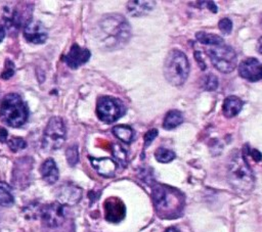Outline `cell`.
I'll return each mask as SVG.
<instances>
[{
	"label": "cell",
	"mask_w": 262,
	"mask_h": 232,
	"mask_svg": "<svg viewBox=\"0 0 262 232\" xmlns=\"http://www.w3.org/2000/svg\"><path fill=\"white\" fill-rule=\"evenodd\" d=\"M227 181L229 185L238 192H250L255 183L254 174L243 156L242 152L234 150L227 165Z\"/></svg>",
	"instance_id": "obj_2"
},
{
	"label": "cell",
	"mask_w": 262,
	"mask_h": 232,
	"mask_svg": "<svg viewBox=\"0 0 262 232\" xmlns=\"http://www.w3.org/2000/svg\"><path fill=\"white\" fill-rule=\"evenodd\" d=\"M40 173L43 180L48 184H53L58 179V169L52 158L44 160L40 167Z\"/></svg>",
	"instance_id": "obj_16"
},
{
	"label": "cell",
	"mask_w": 262,
	"mask_h": 232,
	"mask_svg": "<svg viewBox=\"0 0 262 232\" xmlns=\"http://www.w3.org/2000/svg\"><path fill=\"white\" fill-rule=\"evenodd\" d=\"M13 74H14V65H13V63H12L11 61L7 60V61H6V67H5V71L2 73L1 78H2V79L7 80V79H9Z\"/></svg>",
	"instance_id": "obj_30"
},
{
	"label": "cell",
	"mask_w": 262,
	"mask_h": 232,
	"mask_svg": "<svg viewBox=\"0 0 262 232\" xmlns=\"http://www.w3.org/2000/svg\"><path fill=\"white\" fill-rule=\"evenodd\" d=\"M92 167L95 171L103 177H113L117 171V163L113 158L110 157H91L89 156Z\"/></svg>",
	"instance_id": "obj_15"
},
{
	"label": "cell",
	"mask_w": 262,
	"mask_h": 232,
	"mask_svg": "<svg viewBox=\"0 0 262 232\" xmlns=\"http://www.w3.org/2000/svg\"><path fill=\"white\" fill-rule=\"evenodd\" d=\"M165 232H179L176 228H174V227H170V228H168Z\"/></svg>",
	"instance_id": "obj_37"
},
{
	"label": "cell",
	"mask_w": 262,
	"mask_h": 232,
	"mask_svg": "<svg viewBox=\"0 0 262 232\" xmlns=\"http://www.w3.org/2000/svg\"><path fill=\"white\" fill-rule=\"evenodd\" d=\"M189 74V62L186 55L177 49L171 50L164 62V76L173 86H181Z\"/></svg>",
	"instance_id": "obj_5"
},
{
	"label": "cell",
	"mask_w": 262,
	"mask_h": 232,
	"mask_svg": "<svg viewBox=\"0 0 262 232\" xmlns=\"http://www.w3.org/2000/svg\"><path fill=\"white\" fill-rule=\"evenodd\" d=\"M99 27L105 35L103 41L108 47L125 44L131 35V28L122 15H107L99 21Z\"/></svg>",
	"instance_id": "obj_3"
},
{
	"label": "cell",
	"mask_w": 262,
	"mask_h": 232,
	"mask_svg": "<svg viewBox=\"0 0 262 232\" xmlns=\"http://www.w3.org/2000/svg\"><path fill=\"white\" fill-rule=\"evenodd\" d=\"M66 140V127L59 117H52L44 130L42 146L46 150L59 148Z\"/></svg>",
	"instance_id": "obj_7"
},
{
	"label": "cell",
	"mask_w": 262,
	"mask_h": 232,
	"mask_svg": "<svg viewBox=\"0 0 262 232\" xmlns=\"http://www.w3.org/2000/svg\"><path fill=\"white\" fill-rule=\"evenodd\" d=\"M28 115V107L19 95L9 93L2 99L0 105V119L7 126L18 128L27 122Z\"/></svg>",
	"instance_id": "obj_4"
},
{
	"label": "cell",
	"mask_w": 262,
	"mask_h": 232,
	"mask_svg": "<svg viewBox=\"0 0 262 232\" xmlns=\"http://www.w3.org/2000/svg\"><path fill=\"white\" fill-rule=\"evenodd\" d=\"M158 135V130L157 129H151L149 131H147L144 135V147H147L154 140L155 138L157 137Z\"/></svg>",
	"instance_id": "obj_29"
},
{
	"label": "cell",
	"mask_w": 262,
	"mask_h": 232,
	"mask_svg": "<svg viewBox=\"0 0 262 232\" xmlns=\"http://www.w3.org/2000/svg\"><path fill=\"white\" fill-rule=\"evenodd\" d=\"M63 204L59 202H52L46 204L41 210V217L43 223L51 228L60 226L64 221V211Z\"/></svg>",
	"instance_id": "obj_9"
},
{
	"label": "cell",
	"mask_w": 262,
	"mask_h": 232,
	"mask_svg": "<svg viewBox=\"0 0 262 232\" xmlns=\"http://www.w3.org/2000/svg\"><path fill=\"white\" fill-rule=\"evenodd\" d=\"M218 27H219L220 31H221L223 34L227 35V34H230V32H231V30H232V22H231V20H230L229 18L224 17V18L220 19V21H219V24H218Z\"/></svg>",
	"instance_id": "obj_28"
},
{
	"label": "cell",
	"mask_w": 262,
	"mask_h": 232,
	"mask_svg": "<svg viewBox=\"0 0 262 232\" xmlns=\"http://www.w3.org/2000/svg\"><path fill=\"white\" fill-rule=\"evenodd\" d=\"M47 31L39 20L30 19L24 27L25 39L33 44H42L47 40Z\"/></svg>",
	"instance_id": "obj_11"
},
{
	"label": "cell",
	"mask_w": 262,
	"mask_h": 232,
	"mask_svg": "<svg viewBox=\"0 0 262 232\" xmlns=\"http://www.w3.org/2000/svg\"><path fill=\"white\" fill-rule=\"evenodd\" d=\"M201 86L207 91H214L218 87V79L213 74H207L201 79Z\"/></svg>",
	"instance_id": "obj_24"
},
{
	"label": "cell",
	"mask_w": 262,
	"mask_h": 232,
	"mask_svg": "<svg viewBox=\"0 0 262 232\" xmlns=\"http://www.w3.org/2000/svg\"><path fill=\"white\" fill-rule=\"evenodd\" d=\"M257 50H258V52L262 53V37H260L257 42Z\"/></svg>",
	"instance_id": "obj_35"
},
{
	"label": "cell",
	"mask_w": 262,
	"mask_h": 232,
	"mask_svg": "<svg viewBox=\"0 0 262 232\" xmlns=\"http://www.w3.org/2000/svg\"><path fill=\"white\" fill-rule=\"evenodd\" d=\"M194 58L196 59V61L199 62L201 68L204 71L206 68V63L204 62V60L202 59V54L199 51H194Z\"/></svg>",
	"instance_id": "obj_31"
},
{
	"label": "cell",
	"mask_w": 262,
	"mask_h": 232,
	"mask_svg": "<svg viewBox=\"0 0 262 232\" xmlns=\"http://www.w3.org/2000/svg\"><path fill=\"white\" fill-rule=\"evenodd\" d=\"M155 1H129L127 10L131 16H142L154 9Z\"/></svg>",
	"instance_id": "obj_17"
},
{
	"label": "cell",
	"mask_w": 262,
	"mask_h": 232,
	"mask_svg": "<svg viewBox=\"0 0 262 232\" xmlns=\"http://www.w3.org/2000/svg\"><path fill=\"white\" fill-rule=\"evenodd\" d=\"M152 201L159 216L165 219H174L180 216L184 198L178 190L166 185L157 184L151 191Z\"/></svg>",
	"instance_id": "obj_1"
},
{
	"label": "cell",
	"mask_w": 262,
	"mask_h": 232,
	"mask_svg": "<svg viewBox=\"0 0 262 232\" xmlns=\"http://www.w3.org/2000/svg\"><path fill=\"white\" fill-rule=\"evenodd\" d=\"M203 3L205 4V6L207 8H209L213 13H216L217 12V6L216 4L213 2V1H203Z\"/></svg>",
	"instance_id": "obj_32"
},
{
	"label": "cell",
	"mask_w": 262,
	"mask_h": 232,
	"mask_svg": "<svg viewBox=\"0 0 262 232\" xmlns=\"http://www.w3.org/2000/svg\"><path fill=\"white\" fill-rule=\"evenodd\" d=\"M7 141V131L4 128H0V142L4 143Z\"/></svg>",
	"instance_id": "obj_34"
},
{
	"label": "cell",
	"mask_w": 262,
	"mask_h": 232,
	"mask_svg": "<svg viewBox=\"0 0 262 232\" xmlns=\"http://www.w3.org/2000/svg\"><path fill=\"white\" fill-rule=\"evenodd\" d=\"M126 215L125 204L118 197H108L104 201V217L111 223L121 222Z\"/></svg>",
	"instance_id": "obj_12"
},
{
	"label": "cell",
	"mask_w": 262,
	"mask_h": 232,
	"mask_svg": "<svg viewBox=\"0 0 262 232\" xmlns=\"http://www.w3.org/2000/svg\"><path fill=\"white\" fill-rule=\"evenodd\" d=\"M113 134L122 142L130 143L134 138V131L130 126L127 125H118L115 126L112 130Z\"/></svg>",
	"instance_id": "obj_19"
},
{
	"label": "cell",
	"mask_w": 262,
	"mask_h": 232,
	"mask_svg": "<svg viewBox=\"0 0 262 232\" xmlns=\"http://www.w3.org/2000/svg\"><path fill=\"white\" fill-rule=\"evenodd\" d=\"M112 152L117 164H120L123 167L127 165V151L121 145L114 143L112 145Z\"/></svg>",
	"instance_id": "obj_23"
},
{
	"label": "cell",
	"mask_w": 262,
	"mask_h": 232,
	"mask_svg": "<svg viewBox=\"0 0 262 232\" xmlns=\"http://www.w3.org/2000/svg\"><path fill=\"white\" fill-rule=\"evenodd\" d=\"M67 159L70 166L74 167L78 161H79V152H78V146L77 145H72L70 146L67 151H66Z\"/></svg>",
	"instance_id": "obj_26"
},
{
	"label": "cell",
	"mask_w": 262,
	"mask_h": 232,
	"mask_svg": "<svg viewBox=\"0 0 262 232\" xmlns=\"http://www.w3.org/2000/svg\"><path fill=\"white\" fill-rule=\"evenodd\" d=\"M244 105V102L236 96L231 95L224 99L223 105H222V111L223 114L226 118H233L242 110Z\"/></svg>",
	"instance_id": "obj_18"
},
{
	"label": "cell",
	"mask_w": 262,
	"mask_h": 232,
	"mask_svg": "<svg viewBox=\"0 0 262 232\" xmlns=\"http://www.w3.org/2000/svg\"><path fill=\"white\" fill-rule=\"evenodd\" d=\"M90 58V51L86 48H82L77 44H74L69 53L63 56L66 63L73 69L78 68L79 66L86 63Z\"/></svg>",
	"instance_id": "obj_13"
},
{
	"label": "cell",
	"mask_w": 262,
	"mask_h": 232,
	"mask_svg": "<svg viewBox=\"0 0 262 232\" xmlns=\"http://www.w3.org/2000/svg\"><path fill=\"white\" fill-rule=\"evenodd\" d=\"M4 36H5V29L3 26L0 25V42L4 39Z\"/></svg>",
	"instance_id": "obj_36"
},
{
	"label": "cell",
	"mask_w": 262,
	"mask_h": 232,
	"mask_svg": "<svg viewBox=\"0 0 262 232\" xmlns=\"http://www.w3.org/2000/svg\"><path fill=\"white\" fill-rule=\"evenodd\" d=\"M82 197V190L80 187L73 184L62 185L57 192V199L61 204H76Z\"/></svg>",
	"instance_id": "obj_14"
},
{
	"label": "cell",
	"mask_w": 262,
	"mask_h": 232,
	"mask_svg": "<svg viewBox=\"0 0 262 232\" xmlns=\"http://www.w3.org/2000/svg\"><path fill=\"white\" fill-rule=\"evenodd\" d=\"M123 103L116 98L102 96L97 100L96 114L101 122L113 123L124 114Z\"/></svg>",
	"instance_id": "obj_8"
},
{
	"label": "cell",
	"mask_w": 262,
	"mask_h": 232,
	"mask_svg": "<svg viewBox=\"0 0 262 232\" xmlns=\"http://www.w3.org/2000/svg\"><path fill=\"white\" fill-rule=\"evenodd\" d=\"M183 122V115L179 110L173 109L167 112V114L164 118L163 127L166 130H171L179 126Z\"/></svg>",
	"instance_id": "obj_20"
},
{
	"label": "cell",
	"mask_w": 262,
	"mask_h": 232,
	"mask_svg": "<svg viewBox=\"0 0 262 232\" xmlns=\"http://www.w3.org/2000/svg\"><path fill=\"white\" fill-rule=\"evenodd\" d=\"M175 156L176 155H175L174 151L164 148V147L158 148L155 152V157L160 163H169V161L173 160L175 158Z\"/></svg>",
	"instance_id": "obj_25"
},
{
	"label": "cell",
	"mask_w": 262,
	"mask_h": 232,
	"mask_svg": "<svg viewBox=\"0 0 262 232\" xmlns=\"http://www.w3.org/2000/svg\"><path fill=\"white\" fill-rule=\"evenodd\" d=\"M238 75L250 82L262 80V63L254 57H249L242 60L237 67Z\"/></svg>",
	"instance_id": "obj_10"
},
{
	"label": "cell",
	"mask_w": 262,
	"mask_h": 232,
	"mask_svg": "<svg viewBox=\"0 0 262 232\" xmlns=\"http://www.w3.org/2000/svg\"><path fill=\"white\" fill-rule=\"evenodd\" d=\"M206 52L212 64L221 73H230L237 65V55L233 48L228 45L211 46L206 49Z\"/></svg>",
	"instance_id": "obj_6"
},
{
	"label": "cell",
	"mask_w": 262,
	"mask_h": 232,
	"mask_svg": "<svg viewBox=\"0 0 262 232\" xmlns=\"http://www.w3.org/2000/svg\"><path fill=\"white\" fill-rule=\"evenodd\" d=\"M251 155H252V157H253L256 161H259V160H261V158H262V154H261L257 149H252V150H251Z\"/></svg>",
	"instance_id": "obj_33"
},
{
	"label": "cell",
	"mask_w": 262,
	"mask_h": 232,
	"mask_svg": "<svg viewBox=\"0 0 262 232\" xmlns=\"http://www.w3.org/2000/svg\"><path fill=\"white\" fill-rule=\"evenodd\" d=\"M13 202L14 197L10 186L4 182H0V205L10 206Z\"/></svg>",
	"instance_id": "obj_22"
},
{
	"label": "cell",
	"mask_w": 262,
	"mask_h": 232,
	"mask_svg": "<svg viewBox=\"0 0 262 232\" xmlns=\"http://www.w3.org/2000/svg\"><path fill=\"white\" fill-rule=\"evenodd\" d=\"M195 38L199 42L205 45H210V46H216V45H221L223 44V39L212 33H206V32H198L195 34Z\"/></svg>",
	"instance_id": "obj_21"
},
{
	"label": "cell",
	"mask_w": 262,
	"mask_h": 232,
	"mask_svg": "<svg viewBox=\"0 0 262 232\" xmlns=\"http://www.w3.org/2000/svg\"><path fill=\"white\" fill-rule=\"evenodd\" d=\"M7 143H8L9 148H10L13 152H16V151H18V150H21V149H24V148L27 146V142H26L23 138H17V137L11 138Z\"/></svg>",
	"instance_id": "obj_27"
}]
</instances>
